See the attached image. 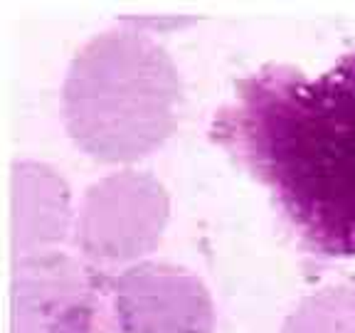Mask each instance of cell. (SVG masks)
<instances>
[{
	"mask_svg": "<svg viewBox=\"0 0 355 333\" xmlns=\"http://www.w3.org/2000/svg\"><path fill=\"white\" fill-rule=\"evenodd\" d=\"M210 133L269 190L311 255L355 257V52L318 77L259 67L234 84Z\"/></svg>",
	"mask_w": 355,
	"mask_h": 333,
	"instance_id": "6da1fadb",
	"label": "cell"
},
{
	"mask_svg": "<svg viewBox=\"0 0 355 333\" xmlns=\"http://www.w3.org/2000/svg\"><path fill=\"white\" fill-rule=\"evenodd\" d=\"M148 25L150 17H119L67 67L62 121L94 161H139L175 128L180 74Z\"/></svg>",
	"mask_w": 355,
	"mask_h": 333,
	"instance_id": "7a4b0ae2",
	"label": "cell"
},
{
	"mask_svg": "<svg viewBox=\"0 0 355 333\" xmlns=\"http://www.w3.org/2000/svg\"><path fill=\"white\" fill-rule=\"evenodd\" d=\"M109 277L60 250L12 257L10 333H119Z\"/></svg>",
	"mask_w": 355,
	"mask_h": 333,
	"instance_id": "3957f363",
	"label": "cell"
},
{
	"mask_svg": "<svg viewBox=\"0 0 355 333\" xmlns=\"http://www.w3.org/2000/svg\"><path fill=\"white\" fill-rule=\"evenodd\" d=\"M171 200L158 178L116 171L84 190L74 217V244L87 264L101 272L139 264L161 244Z\"/></svg>",
	"mask_w": 355,
	"mask_h": 333,
	"instance_id": "277c9868",
	"label": "cell"
},
{
	"mask_svg": "<svg viewBox=\"0 0 355 333\" xmlns=\"http://www.w3.org/2000/svg\"><path fill=\"white\" fill-rule=\"evenodd\" d=\"M119 333H212L215 306L202 279L171 262H139L109 277Z\"/></svg>",
	"mask_w": 355,
	"mask_h": 333,
	"instance_id": "5b68a950",
	"label": "cell"
},
{
	"mask_svg": "<svg viewBox=\"0 0 355 333\" xmlns=\"http://www.w3.org/2000/svg\"><path fill=\"white\" fill-rule=\"evenodd\" d=\"M12 257L55 250L72 225V198L64 178L40 161H15L10 168Z\"/></svg>",
	"mask_w": 355,
	"mask_h": 333,
	"instance_id": "8992f818",
	"label": "cell"
},
{
	"mask_svg": "<svg viewBox=\"0 0 355 333\" xmlns=\"http://www.w3.org/2000/svg\"><path fill=\"white\" fill-rule=\"evenodd\" d=\"M282 333H355V282L326 287L296 304Z\"/></svg>",
	"mask_w": 355,
	"mask_h": 333,
	"instance_id": "52a82bcc",
	"label": "cell"
}]
</instances>
